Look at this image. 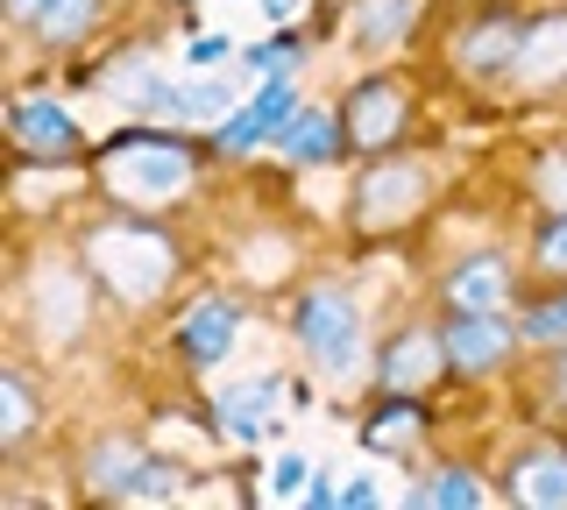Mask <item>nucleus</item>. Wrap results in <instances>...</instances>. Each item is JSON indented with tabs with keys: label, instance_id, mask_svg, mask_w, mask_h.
Segmentation results:
<instances>
[{
	"label": "nucleus",
	"instance_id": "18",
	"mask_svg": "<svg viewBox=\"0 0 567 510\" xmlns=\"http://www.w3.org/2000/svg\"><path fill=\"white\" fill-rule=\"evenodd\" d=\"M511 79H539V85L567 79V14H554V22H532L525 58H518V72H511Z\"/></svg>",
	"mask_w": 567,
	"mask_h": 510
},
{
	"label": "nucleus",
	"instance_id": "13",
	"mask_svg": "<svg viewBox=\"0 0 567 510\" xmlns=\"http://www.w3.org/2000/svg\"><path fill=\"white\" fill-rule=\"evenodd\" d=\"M341 135H348V128H341L333 114H291V121L270 135V149L284 156V164L312 170V164H333V156H341Z\"/></svg>",
	"mask_w": 567,
	"mask_h": 510
},
{
	"label": "nucleus",
	"instance_id": "32",
	"mask_svg": "<svg viewBox=\"0 0 567 510\" xmlns=\"http://www.w3.org/2000/svg\"><path fill=\"white\" fill-rule=\"evenodd\" d=\"M50 8V0H8V14H14V22H29L35 29V14H43Z\"/></svg>",
	"mask_w": 567,
	"mask_h": 510
},
{
	"label": "nucleus",
	"instance_id": "25",
	"mask_svg": "<svg viewBox=\"0 0 567 510\" xmlns=\"http://www.w3.org/2000/svg\"><path fill=\"white\" fill-rule=\"evenodd\" d=\"M539 262H546V270H560V277H567V206H560V214L539 227Z\"/></svg>",
	"mask_w": 567,
	"mask_h": 510
},
{
	"label": "nucleus",
	"instance_id": "28",
	"mask_svg": "<svg viewBox=\"0 0 567 510\" xmlns=\"http://www.w3.org/2000/svg\"><path fill=\"white\" fill-rule=\"evenodd\" d=\"M306 503H312V510H333V503H341V489H333V475H312V482H306Z\"/></svg>",
	"mask_w": 567,
	"mask_h": 510
},
{
	"label": "nucleus",
	"instance_id": "20",
	"mask_svg": "<svg viewBox=\"0 0 567 510\" xmlns=\"http://www.w3.org/2000/svg\"><path fill=\"white\" fill-rule=\"evenodd\" d=\"M412 503H419V510H483V503H489V489L475 482V468H440Z\"/></svg>",
	"mask_w": 567,
	"mask_h": 510
},
{
	"label": "nucleus",
	"instance_id": "16",
	"mask_svg": "<svg viewBox=\"0 0 567 510\" xmlns=\"http://www.w3.org/2000/svg\"><path fill=\"white\" fill-rule=\"evenodd\" d=\"M412 22H419V0H354V8H348V37L362 43V50L404 43V37H412Z\"/></svg>",
	"mask_w": 567,
	"mask_h": 510
},
{
	"label": "nucleus",
	"instance_id": "22",
	"mask_svg": "<svg viewBox=\"0 0 567 510\" xmlns=\"http://www.w3.org/2000/svg\"><path fill=\"white\" fill-rule=\"evenodd\" d=\"M142 468V447H128V439H100L93 461H85V482L100 489V497H121V482Z\"/></svg>",
	"mask_w": 567,
	"mask_h": 510
},
{
	"label": "nucleus",
	"instance_id": "31",
	"mask_svg": "<svg viewBox=\"0 0 567 510\" xmlns=\"http://www.w3.org/2000/svg\"><path fill=\"white\" fill-rule=\"evenodd\" d=\"M341 503H348V510H369V503H377V489H369V482H348Z\"/></svg>",
	"mask_w": 567,
	"mask_h": 510
},
{
	"label": "nucleus",
	"instance_id": "29",
	"mask_svg": "<svg viewBox=\"0 0 567 510\" xmlns=\"http://www.w3.org/2000/svg\"><path fill=\"white\" fill-rule=\"evenodd\" d=\"M192 58H199V64H220V58H235V43H227V37H199V43H192Z\"/></svg>",
	"mask_w": 567,
	"mask_h": 510
},
{
	"label": "nucleus",
	"instance_id": "33",
	"mask_svg": "<svg viewBox=\"0 0 567 510\" xmlns=\"http://www.w3.org/2000/svg\"><path fill=\"white\" fill-rule=\"evenodd\" d=\"M560 391H567V355H560Z\"/></svg>",
	"mask_w": 567,
	"mask_h": 510
},
{
	"label": "nucleus",
	"instance_id": "12",
	"mask_svg": "<svg viewBox=\"0 0 567 510\" xmlns=\"http://www.w3.org/2000/svg\"><path fill=\"white\" fill-rule=\"evenodd\" d=\"M447 305L454 312H504L511 305V262L504 256H468L447 277Z\"/></svg>",
	"mask_w": 567,
	"mask_h": 510
},
{
	"label": "nucleus",
	"instance_id": "9",
	"mask_svg": "<svg viewBox=\"0 0 567 510\" xmlns=\"http://www.w3.org/2000/svg\"><path fill=\"white\" fill-rule=\"evenodd\" d=\"M235 341H241V305L235 298H199V305L177 320V347H185V362H199V368L227 362Z\"/></svg>",
	"mask_w": 567,
	"mask_h": 510
},
{
	"label": "nucleus",
	"instance_id": "27",
	"mask_svg": "<svg viewBox=\"0 0 567 510\" xmlns=\"http://www.w3.org/2000/svg\"><path fill=\"white\" fill-rule=\"evenodd\" d=\"M270 482H277V497H298V489H306V482H312V468H306V461H298V454H284V461H277V475H270Z\"/></svg>",
	"mask_w": 567,
	"mask_h": 510
},
{
	"label": "nucleus",
	"instance_id": "26",
	"mask_svg": "<svg viewBox=\"0 0 567 510\" xmlns=\"http://www.w3.org/2000/svg\"><path fill=\"white\" fill-rule=\"evenodd\" d=\"M291 58H298V37H291V29H284V37H270V43L256 50V64H262V72H291Z\"/></svg>",
	"mask_w": 567,
	"mask_h": 510
},
{
	"label": "nucleus",
	"instance_id": "19",
	"mask_svg": "<svg viewBox=\"0 0 567 510\" xmlns=\"http://www.w3.org/2000/svg\"><path fill=\"white\" fill-rule=\"evenodd\" d=\"M29 433H35V397H29V383H22V368H0V447H29Z\"/></svg>",
	"mask_w": 567,
	"mask_h": 510
},
{
	"label": "nucleus",
	"instance_id": "15",
	"mask_svg": "<svg viewBox=\"0 0 567 510\" xmlns=\"http://www.w3.org/2000/svg\"><path fill=\"white\" fill-rule=\"evenodd\" d=\"M511 497L525 510H567V454L532 447L518 468H511Z\"/></svg>",
	"mask_w": 567,
	"mask_h": 510
},
{
	"label": "nucleus",
	"instance_id": "7",
	"mask_svg": "<svg viewBox=\"0 0 567 510\" xmlns=\"http://www.w3.org/2000/svg\"><path fill=\"white\" fill-rule=\"evenodd\" d=\"M525 37H532V29L518 22V14H489V22H475L468 37H461L454 64H461V72H475V79H511V72H518V58H525Z\"/></svg>",
	"mask_w": 567,
	"mask_h": 510
},
{
	"label": "nucleus",
	"instance_id": "21",
	"mask_svg": "<svg viewBox=\"0 0 567 510\" xmlns=\"http://www.w3.org/2000/svg\"><path fill=\"white\" fill-rule=\"evenodd\" d=\"M171 497H185V468H177V461H150V454H142V468L121 482L114 503H171Z\"/></svg>",
	"mask_w": 567,
	"mask_h": 510
},
{
	"label": "nucleus",
	"instance_id": "5",
	"mask_svg": "<svg viewBox=\"0 0 567 510\" xmlns=\"http://www.w3.org/2000/svg\"><path fill=\"white\" fill-rule=\"evenodd\" d=\"M341 128H348V149H390L404 128V85L398 79H362L354 93L341 100Z\"/></svg>",
	"mask_w": 567,
	"mask_h": 510
},
{
	"label": "nucleus",
	"instance_id": "23",
	"mask_svg": "<svg viewBox=\"0 0 567 510\" xmlns=\"http://www.w3.org/2000/svg\"><path fill=\"white\" fill-rule=\"evenodd\" d=\"M93 22H100V0H50V8L35 14V37L43 43H79Z\"/></svg>",
	"mask_w": 567,
	"mask_h": 510
},
{
	"label": "nucleus",
	"instance_id": "1",
	"mask_svg": "<svg viewBox=\"0 0 567 510\" xmlns=\"http://www.w3.org/2000/svg\"><path fill=\"white\" fill-rule=\"evenodd\" d=\"M192 170H199V156H192L177 135L164 128H121L114 143L100 149V178L114 191L121 206H135V214H150V206H171L177 191L192 185Z\"/></svg>",
	"mask_w": 567,
	"mask_h": 510
},
{
	"label": "nucleus",
	"instance_id": "2",
	"mask_svg": "<svg viewBox=\"0 0 567 510\" xmlns=\"http://www.w3.org/2000/svg\"><path fill=\"white\" fill-rule=\"evenodd\" d=\"M291 333L327 383H348L362 368V305L348 291H306L291 312Z\"/></svg>",
	"mask_w": 567,
	"mask_h": 510
},
{
	"label": "nucleus",
	"instance_id": "24",
	"mask_svg": "<svg viewBox=\"0 0 567 510\" xmlns=\"http://www.w3.org/2000/svg\"><path fill=\"white\" fill-rule=\"evenodd\" d=\"M518 333H525V341H539V347H560V341H567V291H560V298H539V305L525 312Z\"/></svg>",
	"mask_w": 567,
	"mask_h": 510
},
{
	"label": "nucleus",
	"instance_id": "4",
	"mask_svg": "<svg viewBox=\"0 0 567 510\" xmlns=\"http://www.w3.org/2000/svg\"><path fill=\"white\" fill-rule=\"evenodd\" d=\"M440 341H447V368H454V376H489L525 333H511L504 312H447Z\"/></svg>",
	"mask_w": 567,
	"mask_h": 510
},
{
	"label": "nucleus",
	"instance_id": "6",
	"mask_svg": "<svg viewBox=\"0 0 567 510\" xmlns=\"http://www.w3.org/2000/svg\"><path fill=\"white\" fill-rule=\"evenodd\" d=\"M291 114H298V85H291V72H270V79L256 85V100H248V107H235V114L220 121V149L241 156V149L270 143V135H277Z\"/></svg>",
	"mask_w": 567,
	"mask_h": 510
},
{
	"label": "nucleus",
	"instance_id": "30",
	"mask_svg": "<svg viewBox=\"0 0 567 510\" xmlns=\"http://www.w3.org/2000/svg\"><path fill=\"white\" fill-rule=\"evenodd\" d=\"M262 14H270V22H277V29H291V22H298V14H306V0H262Z\"/></svg>",
	"mask_w": 567,
	"mask_h": 510
},
{
	"label": "nucleus",
	"instance_id": "11",
	"mask_svg": "<svg viewBox=\"0 0 567 510\" xmlns=\"http://www.w3.org/2000/svg\"><path fill=\"white\" fill-rule=\"evenodd\" d=\"M447 368V341L440 333H398V341L383 347V391H404V397H419L425 383Z\"/></svg>",
	"mask_w": 567,
	"mask_h": 510
},
{
	"label": "nucleus",
	"instance_id": "10",
	"mask_svg": "<svg viewBox=\"0 0 567 510\" xmlns=\"http://www.w3.org/2000/svg\"><path fill=\"white\" fill-rule=\"evenodd\" d=\"M419 191H425L419 164H377L362 178V206H354V220H362V227H398V220L419 214Z\"/></svg>",
	"mask_w": 567,
	"mask_h": 510
},
{
	"label": "nucleus",
	"instance_id": "8",
	"mask_svg": "<svg viewBox=\"0 0 567 510\" xmlns=\"http://www.w3.org/2000/svg\"><path fill=\"white\" fill-rule=\"evenodd\" d=\"M8 135H14V149H22V156H79L85 149L79 121H71L58 100H14Z\"/></svg>",
	"mask_w": 567,
	"mask_h": 510
},
{
	"label": "nucleus",
	"instance_id": "3",
	"mask_svg": "<svg viewBox=\"0 0 567 510\" xmlns=\"http://www.w3.org/2000/svg\"><path fill=\"white\" fill-rule=\"evenodd\" d=\"M93 270L114 284V298L142 305V298H156L171 284L177 249L164 235H150V227H106V235H93Z\"/></svg>",
	"mask_w": 567,
	"mask_h": 510
},
{
	"label": "nucleus",
	"instance_id": "17",
	"mask_svg": "<svg viewBox=\"0 0 567 510\" xmlns=\"http://www.w3.org/2000/svg\"><path fill=\"white\" fill-rule=\"evenodd\" d=\"M419 433H425V418H419V397H404V391H383V404L369 412V454H412L419 447Z\"/></svg>",
	"mask_w": 567,
	"mask_h": 510
},
{
	"label": "nucleus",
	"instance_id": "14",
	"mask_svg": "<svg viewBox=\"0 0 567 510\" xmlns=\"http://www.w3.org/2000/svg\"><path fill=\"white\" fill-rule=\"evenodd\" d=\"M284 383H235V391L220 397V433H235V439H262V433H277L284 426Z\"/></svg>",
	"mask_w": 567,
	"mask_h": 510
}]
</instances>
